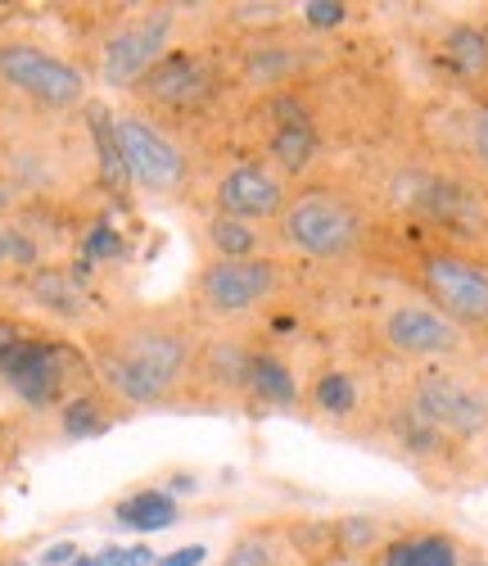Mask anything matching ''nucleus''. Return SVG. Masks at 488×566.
<instances>
[{
    "instance_id": "nucleus-1",
    "label": "nucleus",
    "mask_w": 488,
    "mask_h": 566,
    "mask_svg": "<svg viewBox=\"0 0 488 566\" xmlns=\"http://www.w3.org/2000/svg\"><path fill=\"white\" fill-rule=\"evenodd\" d=\"M204 326L181 304H127L86 326V358L123 412L185 408Z\"/></svg>"
},
{
    "instance_id": "nucleus-2",
    "label": "nucleus",
    "mask_w": 488,
    "mask_h": 566,
    "mask_svg": "<svg viewBox=\"0 0 488 566\" xmlns=\"http://www.w3.org/2000/svg\"><path fill=\"white\" fill-rule=\"evenodd\" d=\"M276 241L304 263L349 268L367 259L375 241L371 205L339 181H299L285 213L276 218Z\"/></svg>"
},
{
    "instance_id": "nucleus-3",
    "label": "nucleus",
    "mask_w": 488,
    "mask_h": 566,
    "mask_svg": "<svg viewBox=\"0 0 488 566\" xmlns=\"http://www.w3.org/2000/svg\"><path fill=\"white\" fill-rule=\"evenodd\" d=\"M407 281L475 349H488V259L479 250L466 241H425L407 259Z\"/></svg>"
},
{
    "instance_id": "nucleus-4",
    "label": "nucleus",
    "mask_w": 488,
    "mask_h": 566,
    "mask_svg": "<svg viewBox=\"0 0 488 566\" xmlns=\"http://www.w3.org/2000/svg\"><path fill=\"white\" fill-rule=\"evenodd\" d=\"M289 291V272L276 254L267 259H204L190 272L185 308L204 332H240Z\"/></svg>"
},
{
    "instance_id": "nucleus-5",
    "label": "nucleus",
    "mask_w": 488,
    "mask_h": 566,
    "mask_svg": "<svg viewBox=\"0 0 488 566\" xmlns=\"http://www.w3.org/2000/svg\"><path fill=\"white\" fill-rule=\"evenodd\" d=\"M114 136L131 177V191L145 205H185L194 196V155L185 132L150 118L136 105L114 109Z\"/></svg>"
},
{
    "instance_id": "nucleus-6",
    "label": "nucleus",
    "mask_w": 488,
    "mask_h": 566,
    "mask_svg": "<svg viewBox=\"0 0 488 566\" xmlns=\"http://www.w3.org/2000/svg\"><path fill=\"white\" fill-rule=\"evenodd\" d=\"M367 340L394 363L407 367H457L470 354H479L457 326L438 313L434 304H425L416 291L403 300H389L371 313L367 322Z\"/></svg>"
},
{
    "instance_id": "nucleus-7",
    "label": "nucleus",
    "mask_w": 488,
    "mask_h": 566,
    "mask_svg": "<svg viewBox=\"0 0 488 566\" xmlns=\"http://www.w3.org/2000/svg\"><path fill=\"white\" fill-rule=\"evenodd\" d=\"M231 69L218 51H172L150 77H145L136 91H131V105L145 109L159 123H190V118H204L222 105L226 86H231Z\"/></svg>"
},
{
    "instance_id": "nucleus-8",
    "label": "nucleus",
    "mask_w": 488,
    "mask_h": 566,
    "mask_svg": "<svg viewBox=\"0 0 488 566\" xmlns=\"http://www.w3.org/2000/svg\"><path fill=\"white\" fill-rule=\"evenodd\" d=\"M399 395L462 449H479L488 436V390L462 367H412Z\"/></svg>"
},
{
    "instance_id": "nucleus-9",
    "label": "nucleus",
    "mask_w": 488,
    "mask_h": 566,
    "mask_svg": "<svg viewBox=\"0 0 488 566\" xmlns=\"http://www.w3.org/2000/svg\"><path fill=\"white\" fill-rule=\"evenodd\" d=\"M177 23H181L177 6H140V10L123 14L100 36V51H95V77H100L109 91H136L172 55Z\"/></svg>"
},
{
    "instance_id": "nucleus-10",
    "label": "nucleus",
    "mask_w": 488,
    "mask_h": 566,
    "mask_svg": "<svg viewBox=\"0 0 488 566\" xmlns=\"http://www.w3.org/2000/svg\"><path fill=\"white\" fill-rule=\"evenodd\" d=\"M0 376H6V386L36 412L64 408L73 395L95 386L91 358L64 340H45V336H28L19 349H10L0 358Z\"/></svg>"
},
{
    "instance_id": "nucleus-11",
    "label": "nucleus",
    "mask_w": 488,
    "mask_h": 566,
    "mask_svg": "<svg viewBox=\"0 0 488 566\" xmlns=\"http://www.w3.org/2000/svg\"><path fill=\"white\" fill-rule=\"evenodd\" d=\"M0 86L51 118L86 109V73L36 41H0Z\"/></svg>"
},
{
    "instance_id": "nucleus-12",
    "label": "nucleus",
    "mask_w": 488,
    "mask_h": 566,
    "mask_svg": "<svg viewBox=\"0 0 488 566\" xmlns=\"http://www.w3.org/2000/svg\"><path fill=\"white\" fill-rule=\"evenodd\" d=\"M254 354L258 345L244 332H204L200 354H194V371H190V403L244 408L250 403Z\"/></svg>"
},
{
    "instance_id": "nucleus-13",
    "label": "nucleus",
    "mask_w": 488,
    "mask_h": 566,
    "mask_svg": "<svg viewBox=\"0 0 488 566\" xmlns=\"http://www.w3.org/2000/svg\"><path fill=\"white\" fill-rule=\"evenodd\" d=\"M267 109V164L285 177V181H304L308 168L321 155V127L317 114L308 109L304 96L295 91H276V96H263Z\"/></svg>"
},
{
    "instance_id": "nucleus-14",
    "label": "nucleus",
    "mask_w": 488,
    "mask_h": 566,
    "mask_svg": "<svg viewBox=\"0 0 488 566\" xmlns=\"http://www.w3.org/2000/svg\"><path fill=\"white\" fill-rule=\"evenodd\" d=\"M289 191L295 181H285L272 164H258V159H240L231 164L209 191V209L218 213H231V218H244V222H276L289 205Z\"/></svg>"
},
{
    "instance_id": "nucleus-15",
    "label": "nucleus",
    "mask_w": 488,
    "mask_h": 566,
    "mask_svg": "<svg viewBox=\"0 0 488 566\" xmlns=\"http://www.w3.org/2000/svg\"><path fill=\"white\" fill-rule=\"evenodd\" d=\"M304 403L321 421H330V427H353V421H362L371 412L367 408V390H362V376L353 367H321L312 376V386L304 390Z\"/></svg>"
},
{
    "instance_id": "nucleus-16",
    "label": "nucleus",
    "mask_w": 488,
    "mask_h": 566,
    "mask_svg": "<svg viewBox=\"0 0 488 566\" xmlns=\"http://www.w3.org/2000/svg\"><path fill=\"white\" fill-rule=\"evenodd\" d=\"M200 227H204V241L213 250L209 259H267L280 250L276 231H267L263 222H244V218H231L218 209H204Z\"/></svg>"
},
{
    "instance_id": "nucleus-17",
    "label": "nucleus",
    "mask_w": 488,
    "mask_h": 566,
    "mask_svg": "<svg viewBox=\"0 0 488 566\" xmlns=\"http://www.w3.org/2000/svg\"><path fill=\"white\" fill-rule=\"evenodd\" d=\"M28 295L36 308H45L60 322H86L91 317V291L82 286V276L64 263H45L28 276Z\"/></svg>"
},
{
    "instance_id": "nucleus-18",
    "label": "nucleus",
    "mask_w": 488,
    "mask_h": 566,
    "mask_svg": "<svg viewBox=\"0 0 488 566\" xmlns=\"http://www.w3.org/2000/svg\"><path fill=\"white\" fill-rule=\"evenodd\" d=\"M438 55H444L448 73L462 86H475V91L488 86V41H484L479 23H466V19L444 23V32H438Z\"/></svg>"
},
{
    "instance_id": "nucleus-19",
    "label": "nucleus",
    "mask_w": 488,
    "mask_h": 566,
    "mask_svg": "<svg viewBox=\"0 0 488 566\" xmlns=\"http://www.w3.org/2000/svg\"><path fill=\"white\" fill-rule=\"evenodd\" d=\"M375 566H466V548L448 531H407L384 539Z\"/></svg>"
},
{
    "instance_id": "nucleus-20",
    "label": "nucleus",
    "mask_w": 488,
    "mask_h": 566,
    "mask_svg": "<svg viewBox=\"0 0 488 566\" xmlns=\"http://www.w3.org/2000/svg\"><path fill=\"white\" fill-rule=\"evenodd\" d=\"M82 114H86V136H91V155H95V186L123 200L131 191V177H127L118 136H114V114L100 105H86Z\"/></svg>"
},
{
    "instance_id": "nucleus-21",
    "label": "nucleus",
    "mask_w": 488,
    "mask_h": 566,
    "mask_svg": "<svg viewBox=\"0 0 488 566\" xmlns=\"http://www.w3.org/2000/svg\"><path fill=\"white\" fill-rule=\"evenodd\" d=\"M250 403H254V408H299V403H304V390H299L295 367H289L276 349H263V345H258V354H254Z\"/></svg>"
},
{
    "instance_id": "nucleus-22",
    "label": "nucleus",
    "mask_w": 488,
    "mask_h": 566,
    "mask_svg": "<svg viewBox=\"0 0 488 566\" xmlns=\"http://www.w3.org/2000/svg\"><path fill=\"white\" fill-rule=\"evenodd\" d=\"M118 417H123V408H118L100 386H91V390L73 395V399L60 408V436H64V440H100L105 431H114Z\"/></svg>"
},
{
    "instance_id": "nucleus-23",
    "label": "nucleus",
    "mask_w": 488,
    "mask_h": 566,
    "mask_svg": "<svg viewBox=\"0 0 488 566\" xmlns=\"http://www.w3.org/2000/svg\"><path fill=\"white\" fill-rule=\"evenodd\" d=\"M114 522L118 526H127V531H168V526H177L181 522V507H177V499L172 494H163V490H136V494H127L118 507H114Z\"/></svg>"
},
{
    "instance_id": "nucleus-24",
    "label": "nucleus",
    "mask_w": 488,
    "mask_h": 566,
    "mask_svg": "<svg viewBox=\"0 0 488 566\" xmlns=\"http://www.w3.org/2000/svg\"><path fill=\"white\" fill-rule=\"evenodd\" d=\"M453 136H457V159L488 186V101H470L466 109H457Z\"/></svg>"
},
{
    "instance_id": "nucleus-25",
    "label": "nucleus",
    "mask_w": 488,
    "mask_h": 566,
    "mask_svg": "<svg viewBox=\"0 0 488 566\" xmlns=\"http://www.w3.org/2000/svg\"><path fill=\"white\" fill-rule=\"evenodd\" d=\"M289 544H285V526H250L244 535H235V544L222 553L218 566H285Z\"/></svg>"
},
{
    "instance_id": "nucleus-26",
    "label": "nucleus",
    "mask_w": 488,
    "mask_h": 566,
    "mask_svg": "<svg viewBox=\"0 0 488 566\" xmlns=\"http://www.w3.org/2000/svg\"><path fill=\"white\" fill-rule=\"evenodd\" d=\"M285 544H289V553H299L308 562L339 553L335 522H326V516H295V522H285Z\"/></svg>"
},
{
    "instance_id": "nucleus-27",
    "label": "nucleus",
    "mask_w": 488,
    "mask_h": 566,
    "mask_svg": "<svg viewBox=\"0 0 488 566\" xmlns=\"http://www.w3.org/2000/svg\"><path fill=\"white\" fill-rule=\"evenodd\" d=\"M36 268H45V250L36 241V231L0 218V272H28L32 276Z\"/></svg>"
},
{
    "instance_id": "nucleus-28",
    "label": "nucleus",
    "mask_w": 488,
    "mask_h": 566,
    "mask_svg": "<svg viewBox=\"0 0 488 566\" xmlns=\"http://www.w3.org/2000/svg\"><path fill=\"white\" fill-rule=\"evenodd\" d=\"M335 535H339V553H380L384 548V526L380 516H367V512H353V516H339L335 522Z\"/></svg>"
},
{
    "instance_id": "nucleus-29",
    "label": "nucleus",
    "mask_w": 488,
    "mask_h": 566,
    "mask_svg": "<svg viewBox=\"0 0 488 566\" xmlns=\"http://www.w3.org/2000/svg\"><path fill=\"white\" fill-rule=\"evenodd\" d=\"M86 259L95 263V259H100V263H109V259H118L123 254V241H118V231L114 227H105V222H95L91 231H86Z\"/></svg>"
},
{
    "instance_id": "nucleus-30",
    "label": "nucleus",
    "mask_w": 488,
    "mask_h": 566,
    "mask_svg": "<svg viewBox=\"0 0 488 566\" xmlns=\"http://www.w3.org/2000/svg\"><path fill=\"white\" fill-rule=\"evenodd\" d=\"M344 19H349V6H339V0H312V6H304L308 28H339Z\"/></svg>"
},
{
    "instance_id": "nucleus-31",
    "label": "nucleus",
    "mask_w": 488,
    "mask_h": 566,
    "mask_svg": "<svg viewBox=\"0 0 488 566\" xmlns=\"http://www.w3.org/2000/svg\"><path fill=\"white\" fill-rule=\"evenodd\" d=\"M28 336H36L32 326H23V322H10V317H0V358H6L10 349H19Z\"/></svg>"
},
{
    "instance_id": "nucleus-32",
    "label": "nucleus",
    "mask_w": 488,
    "mask_h": 566,
    "mask_svg": "<svg viewBox=\"0 0 488 566\" xmlns=\"http://www.w3.org/2000/svg\"><path fill=\"white\" fill-rule=\"evenodd\" d=\"M204 557H209V548H204V544H185V548H177V553L159 557V566H200Z\"/></svg>"
},
{
    "instance_id": "nucleus-33",
    "label": "nucleus",
    "mask_w": 488,
    "mask_h": 566,
    "mask_svg": "<svg viewBox=\"0 0 488 566\" xmlns=\"http://www.w3.org/2000/svg\"><path fill=\"white\" fill-rule=\"evenodd\" d=\"M41 562H45V566H73V562H77V544H68V539H64V544H51V548L41 553Z\"/></svg>"
},
{
    "instance_id": "nucleus-34",
    "label": "nucleus",
    "mask_w": 488,
    "mask_h": 566,
    "mask_svg": "<svg viewBox=\"0 0 488 566\" xmlns=\"http://www.w3.org/2000/svg\"><path fill=\"white\" fill-rule=\"evenodd\" d=\"M23 205H28V196H23V191H14L10 181H0V218H14Z\"/></svg>"
},
{
    "instance_id": "nucleus-35",
    "label": "nucleus",
    "mask_w": 488,
    "mask_h": 566,
    "mask_svg": "<svg viewBox=\"0 0 488 566\" xmlns=\"http://www.w3.org/2000/svg\"><path fill=\"white\" fill-rule=\"evenodd\" d=\"M127 566H159V553L150 544H136V548H127Z\"/></svg>"
},
{
    "instance_id": "nucleus-36",
    "label": "nucleus",
    "mask_w": 488,
    "mask_h": 566,
    "mask_svg": "<svg viewBox=\"0 0 488 566\" xmlns=\"http://www.w3.org/2000/svg\"><path fill=\"white\" fill-rule=\"evenodd\" d=\"M479 458H484V471H488V436H484V444H479Z\"/></svg>"
},
{
    "instance_id": "nucleus-37",
    "label": "nucleus",
    "mask_w": 488,
    "mask_h": 566,
    "mask_svg": "<svg viewBox=\"0 0 488 566\" xmlns=\"http://www.w3.org/2000/svg\"><path fill=\"white\" fill-rule=\"evenodd\" d=\"M73 566H100V562H95V557H77Z\"/></svg>"
},
{
    "instance_id": "nucleus-38",
    "label": "nucleus",
    "mask_w": 488,
    "mask_h": 566,
    "mask_svg": "<svg viewBox=\"0 0 488 566\" xmlns=\"http://www.w3.org/2000/svg\"><path fill=\"white\" fill-rule=\"evenodd\" d=\"M466 566H488V562H479V557H466Z\"/></svg>"
},
{
    "instance_id": "nucleus-39",
    "label": "nucleus",
    "mask_w": 488,
    "mask_h": 566,
    "mask_svg": "<svg viewBox=\"0 0 488 566\" xmlns=\"http://www.w3.org/2000/svg\"><path fill=\"white\" fill-rule=\"evenodd\" d=\"M479 28H484V41H488V14H484V23H479Z\"/></svg>"
},
{
    "instance_id": "nucleus-40",
    "label": "nucleus",
    "mask_w": 488,
    "mask_h": 566,
    "mask_svg": "<svg viewBox=\"0 0 488 566\" xmlns=\"http://www.w3.org/2000/svg\"><path fill=\"white\" fill-rule=\"evenodd\" d=\"M6 566H28V562H6Z\"/></svg>"
}]
</instances>
